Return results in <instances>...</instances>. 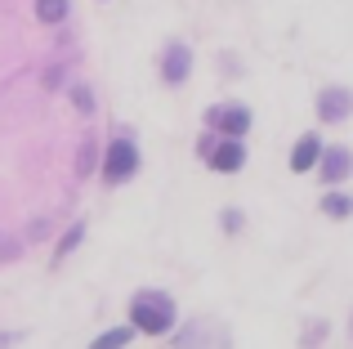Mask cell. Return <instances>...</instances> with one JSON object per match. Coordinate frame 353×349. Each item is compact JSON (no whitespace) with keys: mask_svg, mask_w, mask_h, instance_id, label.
I'll list each match as a JSON object with an SVG mask.
<instances>
[{"mask_svg":"<svg viewBox=\"0 0 353 349\" xmlns=\"http://www.w3.org/2000/svg\"><path fill=\"white\" fill-rule=\"evenodd\" d=\"M81 233H85V228H81V224H77V228H72V233H68V237H63V246H59V255H68V251H72V246H77V242H81Z\"/></svg>","mask_w":353,"mask_h":349,"instance_id":"13","label":"cell"},{"mask_svg":"<svg viewBox=\"0 0 353 349\" xmlns=\"http://www.w3.org/2000/svg\"><path fill=\"white\" fill-rule=\"evenodd\" d=\"M318 161H322V139H318V134H304V139L295 143V152H291V170L295 174H309Z\"/></svg>","mask_w":353,"mask_h":349,"instance_id":"4","label":"cell"},{"mask_svg":"<svg viewBox=\"0 0 353 349\" xmlns=\"http://www.w3.org/2000/svg\"><path fill=\"white\" fill-rule=\"evenodd\" d=\"M210 126H219V130L224 134H246V126H250V112L246 108H215V112H210Z\"/></svg>","mask_w":353,"mask_h":349,"instance_id":"7","label":"cell"},{"mask_svg":"<svg viewBox=\"0 0 353 349\" xmlns=\"http://www.w3.org/2000/svg\"><path fill=\"white\" fill-rule=\"evenodd\" d=\"M72 103H77L81 112H90V108H94V99H90V90H85V86H77V90H72Z\"/></svg>","mask_w":353,"mask_h":349,"instance_id":"12","label":"cell"},{"mask_svg":"<svg viewBox=\"0 0 353 349\" xmlns=\"http://www.w3.org/2000/svg\"><path fill=\"white\" fill-rule=\"evenodd\" d=\"M322 210H327L331 219H349L353 215V197L349 192H327V197H322Z\"/></svg>","mask_w":353,"mask_h":349,"instance_id":"9","label":"cell"},{"mask_svg":"<svg viewBox=\"0 0 353 349\" xmlns=\"http://www.w3.org/2000/svg\"><path fill=\"white\" fill-rule=\"evenodd\" d=\"M130 314H134V327L148 332V336L170 332V323H174V305L165 296H139L134 305H130Z\"/></svg>","mask_w":353,"mask_h":349,"instance_id":"1","label":"cell"},{"mask_svg":"<svg viewBox=\"0 0 353 349\" xmlns=\"http://www.w3.org/2000/svg\"><path fill=\"white\" fill-rule=\"evenodd\" d=\"M14 255H18V246H14V242H5V237H0V260H14Z\"/></svg>","mask_w":353,"mask_h":349,"instance_id":"15","label":"cell"},{"mask_svg":"<svg viewBox=\"0 0 353 349\" xmlns=\"http://www.w3.org/2000/svg\"><path fill=\"white\" fill-rule=\"evenodd\" d=\"M134 170H139V152H134V143H130V139H117L112 148H108L103 174H108L112 183H121V179H130Z\"/></svg>","mask_w":353,"mask_h":349,"instance_id":"2","label":"cell"},{"mask_svg":"<svg viewBox=\"0 0 353 349\" xmlns=\"http://www.w3.org/2000/svg\"><path fill=\"white\" fill-rule=\"evenodd\" d=\"M188 68H192V54L183 50V45H170V50H165V63H161L165 81H170V86H179V81H188Z\"/></svg>","mask_w":353,"mask_h":349,"instance_id":"8","label":"cell"},{"mask_svg":"<svg viewBox=\"0 0 353 349\" xmlns=\"http://www.w3.org/2000/svg\"><path fill=\"white\" fill-rule=\"evenodd\" d=\"M349 170H353L349 148H322V179H327V183H340Z\"/></svg>","mask_w":353,"mask_h":349,"instance_id":"6","label":"cell"},{"mask_svg":"<svg viewBox=\"0 0 353 349\" xmlns=\"http://www.w3.org/2000/svg\"><path fill=\"white\" fill-rule=\"evenodd\" d=\"M210 166H215L219 174H233V170H241V166H246V148H241L237 139L219 143V148L210 152Z\"/></svg>","mask_w":353,"mask_h":349,"instance_id":"5","label":"cell"},{"mask_svg":"<svg viewBox=\"0 0 353 349\" xmlns=\"http://www.w3.org/2000/svg\"><path fill=\"white\" fill-rule=\"evenodd\" d=\"M99 349H121V345H130V327H117V332H108V336H99L94 341Z\"/></svg>","mask_w":353,"mask_h":349,"instance_id":"11","label":"cell"},{"mask_svg":"<svg viewBox=\"0 0 353 349\" xmlns=\"http://www.w3.org/2000/svg\"><path fill=\"white\" fill-rule=\"evenodd\" d=\"M36 14H41L45 23H63V18H68V0H36Z\"/></svg>","mask_w":353,"mask_h":349,"instance_id":"10","label":"cell"},{"mask_svg":"<svg viewBox=\"0 0 353 349\" xmlns=\"http://www.w3.org/2000/svg\"><path fill=\"white\" fill-rule=\"evenodd\" d=\"M349 112H353V94L349 90H322V99H318V117L327 126H336V121H349Z\"/></svg>","mask_w":353,"mask_h":349,"instance_id":"3","label":"cell"},{"mask_svg":"<svg viewBox=\"0 0 353 349\" xmlns=\"http://www.w3.org/2000/svg\"><path fill=\"white\" fill-rule=\"evenodd\" d=\"M90 166H94V148H81V174H90Z\"/></svg>","mask_w":353,"mask_h":349,"instance_id":"14","label":"cell"}]
</instances>
